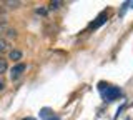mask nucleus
Listing matches in <instances>:
<instances>
[{"instance_id": "nucleus-1", "label": "nucleus", "mask_w": 133, "mask_h": 120, "mask_svg": "<svg viewBox=\"0 0 133 120\" xmlns=\"http://www.w3.org/2000/svg\"><path fill=\"white\" fill-rule=\"evenodd\" d=\"M100 92H102V97L105 102H113V100L122 97V90L118 87H113V85L105 87V84H100Z\"/></svg>"}, {"instance_id": "nucleus-2", "label": "nucleus", "mask_w": 133, "mask_h": 120, "mask_svg": "<svg viewBox=\"0 0 133 120\" xmlns=\"http://www.w3.org/2000/svg\"><path fill=\"white\" fill-rule=\"evenodd\" d=\"M2 35H7V37H10V39H15L17 37V32L8 25L5 20H0V39H2Z\"/></svg>"}, {"instance_id": "nucleus-3", "label": "nucleus", "mask_w": 133, "mask_h": 120, "mask_svg": "<svg viewBox=\"0 0 133 120\" xmlns=\"http://www.w3.org/2000/svg\"><path fill=\"white\" fill-rule=\"evenodd\" d=\"M25 64H17V65H14V67L10 68V78L12 80H17V78H20V75L25 72Z\"/></svg>"}, {"instance_id": "nucleus-4", "label": "nucleus", "mask_w": 133, "mask_h": 120, "mask_svg": "<svg viewBox=\"0 0 133 120\" xmlns=\"http://www.w3.org/2000/svg\"><path fill=\"white\" fill-rule=\"evenodd\" d=\"M107 20H108V14H107V12H102V14H100L97 18H95V22L90 23V28H98V27H102L103 23H107Z\"/></svg>"}, {"instance_id": "nucleus-5", "label": "nucleus", "mask_w": 133, "mask_h": 120, "mask_svg": "<svg viewBox=\"0 0 133 120\" xmlns=\"http://www.w3.org/2000/svg\"><path fill=\"white\" fill-rule=\"evenodd\" d=\"M40 118L42 120H60L58 117L53 115V112L50 110V109H42L40 110Z\"/></svg>"}, {"instance_id": "nucleus-6", "label": "nucleus", "mask_w": 133, "mask_h": 120, "mask_svg": "<svg viewBox=\"0 0 133 120\" xmlns=\"http://www.w3.org/2000/svg\"><path fill=\"white\" fill-rule=\"evenodd\" d=\"M8 57H10V60L18 62V60H22V52H20V50H10Z\"/></svg>"}, {"instance_id": "nucleus-7", "label": "nucleus", "mask_w": 133, "mask_h": 120, "mask_svg": "<svg viewBox=\"0 0 133 120\" xmlns=\"http://www.w3.org/2000/svg\"><path fill=\"white\" fill-rule=\"evenodd\" d=\"M7 60L3 59V57H0V75H2V73H5L7 72Z\"/></svg>"}, {"instance_id": "nucleus-8", "label": "nucleus", "mask_w": 133, "mask_h": 120, "mask_svg": "<svg viewBox=\"0 0 133 120\" xmlns=\"http://www.w3.org/2000/svg\"><path fill=\"white\" fill-rule=\"evenodd\" d=\"M8 50V42L5 39H0V53L2 52H7Z\"/></svg>"}, {"instance_id": "nucleus-9", "label": "nucleus", "mask_w": 133, "mask_h": 120, "mask_svg": "<svg viewBox=\"0 0 133 120\" xmlns=\"http://www.w3.org/2000/svg\"><path fill=\"white\" fill-rule=\"evenodd\" d=\"M60 5H62V2H52V3L48 5V10H57Z\"/></svg>"}, {"instance_id": "nucleus-10", "label": "nucleus", "mask_w": 133, "mask_h": 120, "mask_svg": "<svg viewBox=\"0 0 133 120\" xmlns=\"http://www.w3.org/2000/svg\"><path fill=\"white\" fill-rule=\"evenodd\" d=\"M3 89H5V82H3V80H2V78H0V92H2V90H3Z\"/></svg>"}, {"instance_id": "nucleus-11", "label": "nucleus", "mask_w": 133, "mask_h": 120, "mask_svg": "<svg viewBox=\"0 0 133 120\" xmlns=\"http://www.w3.org/2000/svg\"><path fill=\"white\" fill-rule=\"evenodd\" d=\"M23 120H35V118H32V117H27V118H23Z\"/></svg>"}, {"instance_id": "nucleus-12", "label": "nucleus", "mask_w": 133, "mask_h": 120, "mask_svg": "<svg viewBox=\"0 0 133 120\" xmlns=\"http://www.w3.org/2000/svg\"><path fill=\"white\" fill-rule=\"evenodd\" d=\"M130 5H131V7H133V2H130Z\"/></svg>"}]
</instances>
